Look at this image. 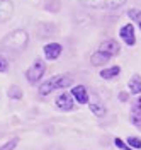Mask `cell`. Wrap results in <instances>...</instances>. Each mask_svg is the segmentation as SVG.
Returning <instances> with one entry per match:
<instances>
[{"instance_id": "cell-1", "label": "cell", "mask_w": 141, "mask_h": 150, "mask_svg": "<svg viewBox=\"0 0 141 150\" xmlns=\"http://www.w3.org/2000/svg\"><path fill=\"white\" fill-rule=\"evenodd\" d=\"M27 45H29V33L24 31V29H14L9 34H5L0 41V48L4 51H9V53H20L27 48Z\"/></svg>"}, {"instance_id": "cell-2", "label": "cell", "mask_w": 141, "mask_h": 150, "mask_svg": "<svg viewBox=\"0 0 141 150\" xmlns=\"http://www.w3.org/2000/svg\"><path fill=\"white\" fill-rule=\"evenodd\" d=\"M73 84V75L70 74H60L55 75L51 79L44 80L43 84L39 85V96H48L53 91H58V89H66L68 85Z\"/></svg>"}, {"instance_id": "cell-3", "label": "cell", "mask_w": 141, "mask_h": 150, "mask_svg": "<svg viewBox=\"0 0 141 150\" xmlns=\"http://www.w3.org/2000/svg\"><path fill=\"white\" fill-rule=\"evenodd\" d=\"M83 7L94 10H116L121 9L126 0H78Z\"/></svg>"}, {"instance_id": "cell-4", "label": "cell", "mask_w": 141, "mask_h": 150, "mask_svg": "<svg viewBox=\"0 0 141 150\" xmlns=\"http://www.w3.org/2000/svg\"><path fill=\"white\" fill-rule=\"evenodd\" d=\"M44 70H46V63L41 58H36L32 62V65L27 68V72H26L27 82L29 84H38L39 80L43 79V75H44Z\"/></svg>"}, {"instance_id": "cell-5", "label": "cell", "mask_w": 141, "mask_h": 150, "mask_svg": "<svg viewBox=\"0 0 141 150\" xmlns=\"http://www.w3.org/2000/svg\"><path fill=\"white\" fill-rule=\"evenodd\" d=\"M73 99L75 97L72 96V92H61L56 97L55 104H56V108L60 111H72L73 109Z\"/></svg>"}, {"instance_id": "cell-6", "label": "cell", "mask_w": 141, "mask_h": 150, "mask_svg": "<svg viewBox=\"0 0 141 150\" xmlns=\"http://www.w3.org/2000/svg\"><path fill=\"white\" fill-rule=\"evenodd\" d=\"M88 108H90V111L94 112V116H97V118H104L105 112H107L105 104L102 103V99H100L97 94L92 96V99H90V103H88Z\"/></svg>"}, {"instance_id": "cell-7", "label": "cell", "mask_w": 141, "mask_h": 150, "mask_svg": "<svg viewBox=\"0 0 141 150\" xmlns=\"http://www.w3.org/2000/svg\"><path fill=\"white\" fill-rule=\"evenodd\" d=\"M99 51H102L104 55H107V56H111V58H112V56L119 55L121 46L117 45V41H116V39H105V41H102V43H100Z\"/></svg>"}, {"instance_id": "cell-8", "label": "cell", "mask_w": 141, "mask_h": 150, "mask_svg": "<svg viewBox=\"0 0 141 150\" xmlns=\"http://www.w3.org/2000/svg\"><path fill=\"white\" fill-rule=\"evenodd\" d=\"M119 36L121 39L128 45V46H134L136 45V36H134V26L131 22L129 24H124L121 29H119Z\"/></svg>"}, {"instance_id": "cell-9", "label": "cell", "mask_w": 141, "mask_h": 150, "mask_svg": "<svg viewBox=\"0 0 141 150\" xmlns=\"http://www.w3.org/2000/svg\"><path fill=\"white\" fill-rule=\"evenodd\" d=\"M14 16V4L10 0H0V24L10 21Z\"/></svg>"}, {"instance_id": "cell-10", "label": "cell", "mask_w": 141, "mask_h": 150, "mask_svg": "<svg viewBox=\"0 0 141 150\" xmlns=\"http://www.w3.org/2000/svg\"><path fill=\"white\" fill-rule=\"evenodd\" d=\"M43 51H44V56H46V60H56V58H60V55H61V51H63V48H61V45L60 43H48L46 46L43 48Z\"/></svg>"}, {"instance_id": "cell-11", "label": "cell", "mask_w": 141, "mask_h": 150, "mask_svg": "<svg viewBox=\"0 0 141 150\" xmlns=\"http://www.w3.org/2000/svg\"><path fill=\"white\" fill-rule=\"evenodd\" d=\"M72 96L75 97L76 103H80V104H88V101H90V96L87 92V87H83V85H75L72 89Z\"/></svg>"}, {"instance_id": "cell-12", "label": "cell", "mask_w": 141, "mask_h": 150, "mask_svg": "<svg viewBox=\"0 0 141 150\" xmlns=\"http://www.w3.org/2000/svg\"><path fill=\"white\" fill-rule=\"evenodd\" d=\"M128 89H129V94L136 96V94H141V77L138 74H134L129 79L128 82Z\"/></svg>"}, {"instance_id": "cell-13", "label": "cell", "mask_w": 141, "mask_h": 150, "mask_svg": "<svg viewBox=\"0 0 141 150\" xmlns=\"http://www.w3.org/2000/svg\"><path fill=\"white\" fill-rule=\"evenodd\" d=\"M131 121L136 126H141V97L136 99V103L131 109Z\"/></svg>"}, {"instance_id": "cell-14", "label": "cell", "mask_w": 141, "mask_h": 150, "mask_svg": "<svg viewBox=\"0 0 141 150\" xmlns=\"http://www.w3.org/2000/svg\"><path fill=\"white\" fill-rule=\"evenodd\" d=\"M109 60H111V56L104 55L102 51H99V50L90 55V63H92L94 67H100V65H104V63H107Z\"/></svg>"}, {"instance_id": "cell-15", "label": "cell", "mask_w": 141, "mask_h": 150, "mask_svg": "<svg viewBox=\"0 0 141 150\" xmlns=\"http://www.w3.org/2000/svg\"><path fill=\"white\" fill-rule=\"evenodd\" d=\"M119 74H121V68L117 65H114V67H109V68H104L102 72H100V77H102L104 80H111L114 77H117Z\"/></svg>"}, {"instance_id": "cell-16", "label": "cell", "mask_w": 141, "mask_h": 150, "mask_svg": "<svg viewBox=\"0 0 141 150\" xmlns=\"http://www.w3.org/2000/svg\"><path fill=\"white\" fill-rule=\"evenodd\" d=\"M128 17L134 21V24H138L141 29V10L140 9H129L128 10Z\"/></svg>"}, {"instance_id": "cell-17", "label": "cell", "mask_w": 141, "mask_h": 150, "mask_svg": "<svg viewBox=\"0 0 141 150\" xmlns=\"http://www.w3.org/2000/svg\"><path fill=\"white\" fill-rule=\"evenodd\" d=\"M128 145L134 150H141V138L140 137H128Z\"/></svg>"}, {"instance_id": "cell-18", "label": "cell", "mask_w": 141, "mask_h": 150, "mask_svg": "<svg viewBox=\"0 0 141 150\" xmlns=\"http://www.w3.org/2000/svg\"><path fill=\"white\" fill-rule=\"evenodd\" d=\"M44 7H46L48 12H58L60 10V2L58 0H48L44 4Z\"/></svg>"}, {"instance_id": "cell-19", "label": "cell", "mask_w": 141, "mask_h": 150, "mask_svg": "<svg viewBox=\"0 0 141 150\" xmlns=\"http://www.w3.org/2000/svg\"><path fill=\"white\" fill-rule=\"evenodd\" d=\"M17 143H19V138H17V137H14L12 140H9L7 143H4V145L0 147V150H14L15 147H17Z\"/></svg>"}, {"instance_id": "cell-20", "label": "cell", "mask_w": 141, "mask_h": 150, "mask_svg": "<svg viewBox=\"0 0 141 150\" xmlns=\"http://www.w3.org/2000/svg\"><path fill=\"white\" fill-rule=\"evenodd\" d=\"M9 97L10 99H20L22 97V92H20V89L17 85H12L9 89Z\"/></svg>"}, {"instance_id": "cell-21", "label": "cell", "mask_w": 141, "mask_h": 150, "mask_svg": "<svg viewBox=\"0 0 141 150\" xmlns=\"http://www.w3.org/2000/svg\"><path fill=\"white\" fill-rule=\"evenodd\" d=\"M114 143H116V147H117V149H121V150H134V149H131L126 142H122L119 137H116V138H114Z\"/></svg>"}, {"instance_id": "cell-22", "label": "cell", "mask_w": 141, "mask_h": 150, "mask_svg": "<svg viewBox=\"0 0 141 150\" xmlns=\"http://www.w3.org/2000/svg\"><path fill=\"white\" fill-rule=\"evenodd\" d=\"M7 70H9V62H7L5 56L0 55V72L4 74V72H7Z\"/></svg>"}, {"instance_id": "cell-23", "label": "cell", "mask_w": 141, "mask_h": 150, "mask_svg": "<svg viewBox=\"0 0 141 150\" xmlns=\"http://www.w3.org/2000/svg\"><path fill=\"white\" fill-rule=\"evenodd\" d=\"M119 99H121V101H126V99H128V94H126V92H121V94H119Z\"/></svg>"}]
</instances>
